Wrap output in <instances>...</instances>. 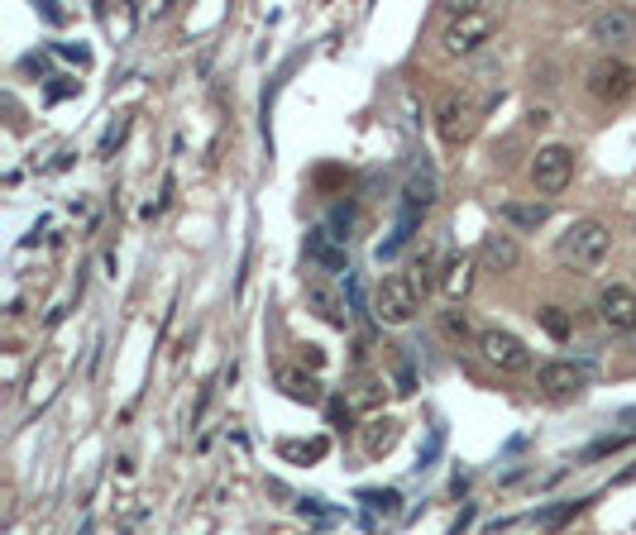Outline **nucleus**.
Masks as SVG:
<instances>
[{"instance_id": "f257e3e1", "label": "nucleus", "mask_w": 636, "mask_h": 535, "mask_svg": "<svg viewBox=\"0 0 636 535\" xmlns=\"http://www.w3.org/2000/svg\"><path fill=\"white\" fill-rule=\"evenodd\" d=\"M608 249H613V230H608L603 220L584 215V220H574L570 230L560 235L555 258H560V263H570V268H598V263L608 258Z\"/></svg>"}, {"instance_id": "f03ea898", "label": "nucleus", "mask_w": 636, "mask_h": 535, "mask_svg": "<svg viewBox=\"0 0 636 535\" xmlns=\"http://www.w3.org/2000/svg\"><path fill=\"white\" fill-rule=\"evenodd\" d=\"M493 29H498V15H493V10H483V5H450V24H445L440 43H445V53L464 58V53H474L479 43L493 39Z\"/></svg>"}, {"instance_id": "7ed1b4c3", "label": "nucleus", "mask_w": 636, "mask_h": 535, "mask_svg": "<svg viewBox=\"0 0 636 535\" xmlns=\"http://www.w3.org/2000/svg\"><path fill=\"white\" fill-rule=\"evenodd\" d=\"M421 292L412 273H388V278L373 287V316L383 325H407L421 311Z\"/></svg>"}, {"instance_id": "20e7f679", "label": "nucleus", "mask_w": 636, "mask_h": 535, "mask_svg": "<svg viewBox=\"0 0 636 535\" xmlns=\"http://www.w3.org/2000/svg\"><path fill=\"white\" fill-rule=\"evenodd\" d=\"M584 86H589L593 101H603V106H622V101H632V96H636V67L608 53V58H598V63L589 67Z\"/></svg>"}, {"instance_id": "39448f33", "label": "nucleus", "mask_w": 636, "mask_h": 535, "mask_svg": "<svg viewBox=\"0 0 636 535\" xmlns=\"http://www.w3.org/2000/svg\"><path fill=\"white\" fill-rule=\"evenodd\" d=\"M531 182H536V192L560 196L574 182V153L565 149V144L536 149V158H531Z\"/></svg>"}, {"instance_id": "423d86ee", "label": "nucleus", "mask_w": 636, "mask_h": 535, "mask_svg": "<svg viewBox=\"0 0 636 535\" xmlns=\"http://www.w3.org/2000/svg\"><path fill=\"white\" fill-rule=\"evenodd\" d=\"M479 349H483V359L493 368H503V373H527L531 368V349L517 335H507V330H483Z\"/></svg>"}, {"instance_id": "0eeeda50", "label": "nucleus", "mask_w": 636, "mask_h": 535, "mask_svg": "<svg viewBox=\"0 0 636 535\" xmlns=\"http://www.w3.org/2000/svg\"><path fill=\"white\" fill-rule=\"evenodd\" d=\"M598 321L608 330H636V292L622 282H608L598 292Z\"/></svg>"}, {"instance_id": "6e6552de", "label": "nucleus", "mask_w": 636, "mask_h": 535, "mask_svg": "<svg viewBox=\"0 0 636 535\" xmlns=\"http://www.w3.org/2000/svg\"><path fill=\"white\" fill-rule=\"evenodd\" d=\"M436 129H440V139H445V144H460L464 134H469V101H464L460 91H440Z\"/></svg>"}, {"instance_id": "1a4fd4ad", "label": "nucleus", "mask_w": 636, "mask_h": 535, "mask_svg": "<svg viewBox=\"0 0 636 535\" xmlns=\"http://www.w3.org/2000/svg\"><path fill=\"white\" fill-rule=\"evenodd\" d=\"M589 34L593 43H603V48H617V43H632L636 34V20H632V10H598L589 20Z\"/></svg>"}, {"instance_id": "9d476101", "label": "nucleus", "mask_w": 636, "mask_h": 535, "mask_svg": "<svg viewBox=\"0 0 636 535\" xmlns=\"http://www.w3.org/2000/svg\"><path fill=\"white\" fill-rule=\"evenodd\" d=\"M536 383L546 387L550 397H579L584 392V368L570 364V359H550V364H541Z\"/></svg>"}, {"instance_id": "9b49d317", "label": "nucleus", "mask_w": 636, "mask_h": 535, "mask_svg": "<svg viewBox=\"0 0 636 535\" xmlns=\"http://www.w3.org/2000/svg\"><path fill=\"white\" fill-rule=\"evenodd\" d=\"M440 292H445V301H464L469 292H474V254H455L440 263Z\"/></svg>"}, {"instance_id": "f8f14e48", "label": "nucleus", "mask_w": 636, "mask_h": 535, "mask_svg": "<svg viewBox=\"0 0 636 535\" xmlns=\"http://www.w3.org/2000/svg\"><path fill=\"white\" fill-rule=\"evenodd\" d=\"M479 258L493 268V273H512L517 263H522V249H517V239L512 235H483V249H479Z\"/></svg>"}, {"instance_id": "ddd939ff", "label": "nucleus", "mask_w": 636, "mask_h": 535, "mask_svg": "<svg viewBox=\"0 0 636 535\" xmlns=\"http://www.w3.org/2000/svg\"><path fill=\"white\" fill-rule=\"evenodd\" d=\"M278 383L292 402H302V407H316L321 402V383H316V373H302V368H283L278 373Z\"/></svg>"}, {"instance_id": "4468645a", "label": "nucleus", "mask_w": 636, "mask_h": 535, "mask_svg": "<svg viewBox=\"0 0 636 535\" xmlns=\"http://www.w3.org/2000/svg\"><path fill=\"white\" fill-rule=\"evenodd\" d=\"M397 435H402V426H397L393 416L369 421V426H364V454H369V459H383V454L397 445Z\"/></svg>"}, {"instance_id": "2eb2a0df", "label": "nucleus", "mask_w": 636, "mask_h": 535, "mask_svg": "<svg viewBox=\"0 0 636 535\" xmlns=\"http://www.w3.org/2000/svg\"><path fill=\"white\" fill-rule=\"evenodd\" d=\"M307 301L316 306V316L330 325H345V306H340V297L330 292L326 282H307Z\"/></svg>"}, {"instance_id": "dca6fc26", "label": "nucleus", "mask_w": 636, "mask_h": 535, "mask_svg": "<svg viewBox=\"0 0 636 535\" xmlns=\"http://www.w3.org/2000/svg\"><path fill=\"white\" fill-rule=\"evenodd\" d=\"M498 215H503L507 225H517V230H541V225L550 220L546 206H522V201H507Z\"/></svg>"}, {"instance_id": "f3484780", "label": "nucleus", "mask_w": 636, "mask_h": 535, "mask_svg": "<svg viewBox=\"0 0 636 535\" xmlns=\"http://www.w3.org/2000/svg\"><path fill=\"white\" fill-rule=\"evenodd\" d=\"M431 201H436V177H431L426 168L412 172V177H407V211L417 215V211H426Z\"/></svg>"}, {"instance_id": "a211bd4d", "label": "nucleus", "mask_w": 636, "mask_h": 535, "mask_svg": "<svg viewBox=\"0 0 636 535\" xmlns=\"http://www.w3.org/2000/svg\"><path fill=\"white\" fill-rule=\"evenodd\" d=\"M536 321H541V330H546L550 340H560V344L574 335V321L565 316V306H541V311H536Z\"/></svg>"}, {"instance_id": "6ab92c4d", "label": "nucleus", "mask_w": 636, "mask_h": 535, "mask_svg": "<svg viewBox=\"0 0 636 535\" xmlns=\"http://www.w3.org/2000/svg\"><path fill=\"white\" fill-rule=\"evenodd\" d=\"M345 402H350V407H378V402H383V378H373V373H359Z\"/></svg>"}, {"instance_id": "aec40b11", "label": "nucleus", "mask_w": 636, "mask_h": 535, "mask_svg": "<svg viewBox=\"0 0 636 535\" xmlns=\"http://www.w3.org/2000/svg\"><path fill=\"white\" fill-rule=\"evenodd\" d=\"M278 454H283V459H321V454H326V440H307V445L283 440V445H278Z\"/></svg>"}, {"instance_id": "412c9836", "label": "nucleus", "mask_w": 636, "mask_h": 535, "mask_svg": "<svg viewBox=\"0 0 636 535\" xmlns=\"http://www.w3.org/2000/svg\"><path fill=\"white\" fill-rule=\"evenodd\" d=\"M440 330H445L450 340H469V321H464V311H445V316H440Z\"/></svg>"}, {"instance_id": "4be33fe9", "label": "nucleus", "mask_w": 636, "mask_h": 535, "mask_svg": "<svg viewBox=\"0 0 636 535\" xmlns=\"http://www.w3.org/2000/svg\"><path fill=\"white\" fill-rule=\"evenodd\" d=\"M364 502H369L373 512L393 516V512H397V502H402V497H397V493H393V488H388V493H364Z\"/></svg>"}, {"instance_id": "5701e85b", "label": "nucleus", "mask_w": 636, "mask_h": 535, "mask_svg": "<svg viewBox=\"0 0 636 535\" xmlns=\"http://www.w3.org/2000/svg\"><path fill=\"white\" fill-rule=\"evenodd\" d=\"M302 364H307L311 373H316V368H326V354H321L316 344H302Z\"/></svg>"}, {"instance_id": "b1692460", "label": "nucleus", "mask_w": 636, "mask_h": 535, "mask_svg": "<svg viewBox=\"0 0 636 535\" xmlns=\"http://www.w3.org/2000/svg\"><path fill=\"white\" fill-rule=\"evenodd\" d=\"M330 426H350V402H330Z\"/></svg>"}, {"instance_id": "393cba45", "label": "nucleus", "mask_w": 636, "mask_h": 535, "mask_svg": "<svg viewBox=\"0 0 636 535\" xmlns=\"http://www.w3.org/2000/svg\"><path fill=\"white\" fill-rule=\"evenodd\" d=\"M527 125H531V129H541V125H550V110H531V115H527Z\"/></svg>"}]
</instances>
